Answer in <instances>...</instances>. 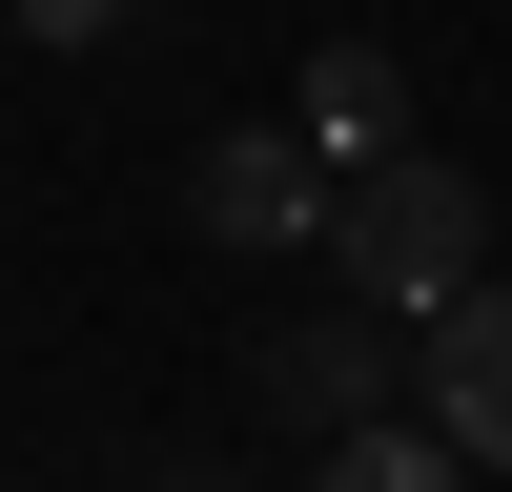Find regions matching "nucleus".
Here are the masks:
<instances>
[{"mask_svg":"<svg viewBox=\"0 0 512 492\" xmlns=\"http://www.w3.org/2000/svg\"><path fill=\"white\" fill-rule=\"evenodd\" d=\"M328 267H349V308L431 328L451 287H492V185H472L451 144H390V164H349V185H328Z\"/></svg>","mask_w":512,"mask_h":492,"instance_id":"f257e3e1","label":"nucleus"},{"mask_svg":"<svg viewBox=\"0 0 512 492\" xmlns=\"http://www.w3.org/2000/svg\"><path fill=\"white\" fill-rule=\"evenodd\" d=\"M328 185H349V164H328L308 123H226L205 185H185V226L205 246H328Z\"/></svg>","mask_w":512,"mask_h":492,"instance_id":"f03ea898","label":"nucleus"},{"mask_svg":"<svg viewBox=\"0 0 512 492\" xmlns=\"http://www.w3.org/2000/svg\"><path fill=\"white\" fill-rule=\"evenodd\" d=\"M246 390L328 451V431H369V410L410 390V349H390V308H308V328H267V349H246Z\"/></svg>","mask_w":512,"mask_h":492,"instance_id":"7ed1b4c3","label":"nucleus"},{"mask_svg":"<svg viewBox=\"0 0 512 492\" xmlns=\"http://www.w3.org/2000/svg\"><path fill=\"white\" fill-rule=\"evenodd\" d=\"M410 390H431V431L472 451V472H512V287H451V308L410 328Z\"/></svg>","mask_w":512,"mask_h":492,"instance_id":"20e7f679","label":"nucleus"},{"mask_svg":"<svg viewBox=\"0 0 512 492\" xmlns=\"http://www.w3.org/2000/svg\"><path fill=\"white\" fill-rule=\"evenodd\" d=\"M308 144L328 164H390L410 144V62H390V41H328V62H308Z\"/></svg>","mask_w":512,"mask_h":492,"instance_id":"39448f33","label":"nucleus"},{"mask_svg":"<svg viewBox=\"0 0 512 492\" xmlns=\"http://www.w3.org/2000/svg\"><path fill=\"white\" fill-rule=\"evenodd\" d=\"M308 492H472V451H451L431 410H369V431H328V451H308Z\"/></svg>","mask_w":512,"mask_h":492,"instance_id":"423d86ee","label":"nucleus"},{"mask_svg":"<svg viewBox=\"0 0 512 492\" xmlns=\"http://www.w3.org/2000/svg\"><path fill=\"white\" fill-rule=\"evenodd\" d=\"M21 41H123V0H21Z\"/></svg>","mask_w":512,"mask_h":492,"instance_id":"0eeeda50","label":"nucleus"},{"mask_svg":"<svg viewBox=\"0 0 512 492\" xmlns=\"http://www.w3.org/2000/svg\"><path fill=\"white\" fill-rule=\"evenodd\" d=\"M144 492H226V472H144Z\"/></svg>","mask_w":512,"mask_h":492,"instance_id":"6e6552de","label":"nucleus"}]
</instances>
